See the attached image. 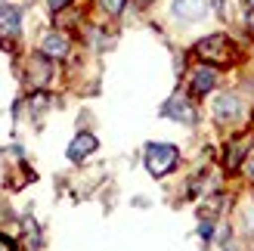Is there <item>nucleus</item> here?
Listing matches in <instances>:
<instances>
[{
	"mask_svg": "<svg viewBox=\"0 0 254 251\" xmlns=\"http://www.w3.org/2000/svg\"><path fill=\"white\" fill-rule=\"evenodd\" d=\"M195 56L201 62H214V65H230L236 59V47L226 34H208L195 44Z\"/></svg>",
	"mask_w": 254,
	"mask_h": 251,
	"instance_id": "obj_1",
	"label": "nucleus"
},
{
	"mask_svg": "<svg viewBox=\"0 0 254 251\" xmlns=\"http://www.w3.org/2000/svg\"><path fill=\"white\" fill-rule=\"evenodd\" d=\"M180 165V149L171 143H149L146 146V171L152 177H168Z\"/></svg>",
	"mask_w": 254,
	"mask_h": 251,
	"instance_id": "obj_2",
	"label": "nucleus"
},
{
	"mask_svg": "<svg viewBox=\"0 0 254 251\" xmlns=\"http://www.w3.org/2000/svg\"><path fill=\"white\" fill-rule=\"evenodd\" d=\"M50 78H53V65H50V56H44V53L28 56V62H25V84L34 87V90H41V87H47Z\"/></svg>",
	"mask_w": 254,
	"mask_h": 251,
	"instance_id": "obj_3",
	"label": "nucleus"
},
{
	"mask_svg": "<svg viewBox=\"0 0 254 251\" xmlns=\"http://www.w3.org/2000/svg\"><path fill=\"white\" fill-rule=\"evenodd\" d=\"M211 112H214V118L220 124H233V121H239V115H242V99H239V93H220L214 99Z\"/></svg>",
	"mask_w": 254,
	"mask_h": 251,
	"instance_id": "obj_4",
	"label": "nucleus"
},
{
	"mask_svg": "<svg viewBox=\"0 0 254 251\" xmlns=\"http://www.w3.org/2000/svg\"><path fill=\"white\" fill-rule=\"evenodd\" d=\"M161 115H164V118L180 121V124H192V121H195V109L189 106L186 93H174V96L168 99V103L161 106Z\"/></svg>",
	"mask_w": 254,
	"mask_h": 251,
	"instance_id": "obj_5",
	"label": "nucleus"
},
{
	"mask_svg": "<svg viewBox=\"0 0 254 251\" xmlns=\"http://www.w3.org/2000/svg\"><path fill=\"white\" fill-rule=\"evenodd\" d=\"M22 28V9L16 3H0V44L12 41Z\"/></svg>",
	"mask_w": 254,
	"mask_h": 251,
	"instance_id": "obj_6",
	"label": "nucleus"
},
{
	"mask_svg": "<svg viewBox=\"0 0 254 251\" xmlns=\"http://www.w3.org/2000/svg\"><path fill=\"white\" fill-rule=\"evenodd\" d=\"M171 12L180 22H198V19H205V12H208V0H174Z\"/></svg>",
	"mask_w": 254,
	"mask_h": 251,
	"instance_id": "obj_7",
	"label": "nucleus"
},
{
	"mask_svg": "<svg viewBox=\"0 0 254 251\" xmlns=\"http://www.w3.org/2000/svg\"><path fill=\"white\" fill-rule=\"evenodd\" d=\"M68 50H71V44H68V34L65 31H50V34H44V41H41V53L44 56H50V59H65Z\"/></svg>",
	"mask_w": 254,
	"mask_h": 251,
	"instance_id": "obj_8",
	"label": "nucleus"
},
{
	"mask_svg": "<svg viewBox=\"0 0 254 251\" xmlns=\"http://www.w3.org/2000/svg\"><path fill=\"white\" fill-rule=\"evenodd\" d=\"M214 84H217V71L211 65H198L192 74H189V90L195 96H208L214 90Z\"/></svg>",
	"mask_w": 254,
	"mask_h": 251,
	"instance_id": "obj_9",
	"label": "nucleus"
},
{
	"mask_svg": "<svg viewBox=\"0 0 254 251\" xmlns=\"http://www.w3.org/2000/svg\"><path fill=\"white\" fill-rule=\"evenodd\" d=\"M96 146H99V140H96L93 133H78V136L68 143V161H74V165H78V161H84L87 155L96 152Z\"/></svg>",
	"mask_w": 254,
	"mask_h": 251,
	"instance_id": "obj_10",
	"label": "nucleus"
},
{
	"mask_svg": "<svg viewBox=\"0 0 254 251\" xmlns=\"http://www.w3.org/2000/svg\"><path fill=\"white\" fill-rule=\"evenodd\" d=\"M251 149V136H242V140H233L230 146H226V158H223V165L230 168V171H236L239 165H242V161L248 158L245 152Z\"/></svg>",
	"mask_w": 254,
	"mask_h": 251,
	"instance_id": "obj_11",
	"label": "nucleus"
},
{
	"mask_svg": "<svg viewBox=\"0 0 254 251\" xmlns=\"http://www.w3.org/2000/svg\"><path fill=\"white\" fill-rule=\"evenodd\" d=\"M22 230H25V242H28V248H31V251L41 248V230H37L34 217H25V220H22Z\"/></svg>",
	"mask_w": 254,
	"mask_h": 251,
	"instance_id": "obj_12",
	"label": "nucleus"
},
{
	"mask_svg": "<svg viewBox=\"0 0 254 251\" xmlns=\"http://www.w3.org/2000/svg\"><path fill=\"white\" fill-rule=\"evenodd\" d=\"M127 0H99V6H103L109 16H121V9H124Z\"/></svg>",
	"mask_w": 254,
	"mask_h": 251,
	"instance_id": "obj_13",
	"label": "nucleus"
},
{
	"mask_svg": "<svg viewBox=\"0 0 254 251\" xmlns=\"http://www.w3.org/2000/svg\"><path fill=\"white\" fill-rule=\"evenodd\" d=\"M0 251H16V242H12L9 236H3V233H0Z\"/></svg>",
	"mask_w": 254,
	"mask_h": 251,
	"instance_id": "obj_14",
	"label": "nucleus"
},
{
	"mask_svg": "<svg viewBox=\"0 0 254 251\" xmlns=\"http://www.w3.org/2000/svg\"><path fill=\"white\" fill-rule=\"evenodd\" d=\"M245 177H248V180L254 183V152H251V155L245 158Z\"/></svg>",
	"mask_w": 254,
	"mask_h": 251,
	"instance_id": "obj_15",
	"label": "nucleus"
},
{
	"mask_svg": "<svg viewBox=\"0 0 254 251\" xmlns=\"http://www.w3.org/2000/svg\"><path fill=\"white\" fill-rule=\"evenodd\" d=\"M47 3H50V9H53V12H62V9L71 3V0H47Z\"/></svg>",
	"mask_w": 254,
	"mask_h": 251,
	"instance_id": "obj_16",
	"label": "nucleus"
},
{
	"mask_svg": "<svg viewBox=\"0 0 254 251\" xmlns=\"http://www.w3.org/2000/svg\"><path fill=\"white\" fill-rule=\"evenodd\" d=\"M248 230H251V236H254V208L248 211Z\"/></svg>",
	"mask_w": 254,
	"mask_h": 251,
	"instance_id": "obj_17",
	"label": "nucleus"
},
{
	"mask_svg": "<svg viewBox=\"0 0 254 251\" xmlns=\"http://www.w3.org/2000/svg\"><path fill=\"white\" fill-rule=\"evenodd\" d=\"M152 3V0H136V6H149Z\"/></svg>",
	"mask_w": 254,
	"mask_h": 251,
	"instance_id": "obj_18",
	"label": "nucleus"
},
{
	"mask_svg": "<svg viewBox=\"0 0 254 251\" xmlns=\"http://www.w3.org/2000/svg\"><path fill=\"white\" fill-rule=\"evenodd\" d=\"M245 3H248V9H254V0H245Z\"/></svg>",
	"mask_w": 254,
	"mask_h": 251,
	"instance_id": "obj_19",
	"label": "nucleus"
},
{
	"mask_svg": "<svg viewBox=\"0 0 254 251\" xmlns=\"http://www.w3.org/2000/svg\"><path fill=\"white\" fill-rule=\"evenodd\" d=\"M251 28H254V9H251Z\"/></svg>",
	"mask_w": 254,
	"mask_h": 251,
	"instance_id": "obj_20",
	"label": "nucleus"
}]
</instances>
